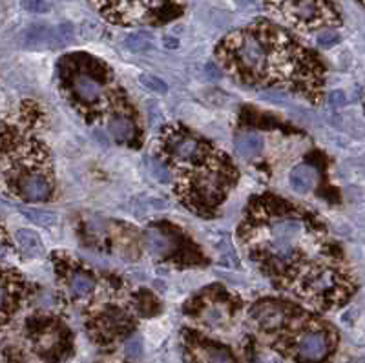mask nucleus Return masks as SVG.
Wrapping results in <instances>:
<instances>
[{"label": "nucleus", "instance_id": "obj_1", "mask_svg": "<svg viewBox=\"0 0 365 363\" xmlns=\"http://www.w3.org/2000/svg\"><path fill=\"white\" fill-rule=\"evenodd\" d=\"M239 241L270 283L294 298L318 268L342 258L316 219L276 196H257L250 201Z\"/></svg>", "mask_w": 365, "mask_h": 363}, {"label": "nucleus", "instance_id": "obj_2", "mask_svg": "<svg viewBox=\"0 0 365 363\" xmlns=\"http://www.w3.org/2000/svg\"><path fill=\"white\" fill-rule=\"evenodd\" d=\"M216 59L245 86L279 88L318 105L325 90V68L278 22L256 20L223 37Z\"/></svg>", "mask_w": 365, "mask_h": 363}, {"label": "nucleus", "instance_id": "obj_3", "mask_svg": "<svg viewBox=\"0 0 365 363\" xmlns=\"http://www.w3.org/2000/svg\"><path fill=\"white\" fill-rule=\"evenodd\" d=\"M157 157L174 175V190L188 210L218 214L238 183V170L225 152L181 124H168L157 141Z\"/></svg>", "mask_w": 365, "mask_h": 363}, {"label": "nucleus", "instance_id": "obj_4", "mask_svg": "<svg viewBox=\"0 0 365 363\" xmlns=\"http://www.w3.org/2000/svg\"><path fill=\"white\" fill-rule=\"evenodd\" d=\"M59 84L66 101L88 123L108 121L113 114L132 109L122 88L115 83L113 71L91 55H66L59 64Z\"/></svg>", "mask_w": 365, "mask_h": 363}, {"label": "nucleus", "instance_id": "obj_5", "mask_svg": "<svg viewBox=\"0 0 365 363\" xmlns=\"http://www.w3.org/2000/svg\"><path fill=\"white\" fill-rule=\"evenodd\" d=\"M276 334V347L298 363H325L336 343L335 331L300 307L292 305Z\"/></svg>", "mask_w": 365, "mask_h": 363}, {"label": "nucleus", "instance_id": "obj_6", "mask_svg": "<svg viewBox=\"0 0 365 363\" xmlns=\"http://www.w3.org/2000/svg\"><path fill=\"white\" fill-rule=\"evenodd\" d=\"M279 26L298 33H323L342 26V9L336 0H261Z\"/></svg>", "mask_w": 365, "mask_h": 363}, {"label": "nucleus", "instance_id": "obj_7", "mask_svg": "<svg viewBox=\"0 0 365 363\" xmlns=\"http://www.w3.org/2000/svg\"><path fill=\"white\" fill-rule=\"evenodd\" d=\"M105 20L117 26H135L152 17L168 0H88Z\"/></svg>", "mask_w": 365, "mask_h": 363}, {"label": "nucleus", "instance_id": "obj_8", "mask_svg": "<svg viewBox=\"0 0 365 363\" xmlns=\"http://www.w3.org/2000/svg\"><path fill=\"white\" fill-rule=\"evenodd\" d=\"M236 302L238 298L231 296V292L221 289H210V292H199L197 298L192 299L188 309L185 307V312L197 318L204 327L221 328L231 321Z\"/></svg>", "mask_w": 365, "mask_h": 363}, {"label": "nucleus", "instance_id": "obj_9", "mask_svg": "<svg viewBox=\"0 0 365 363\" xmlns=\"http://www.w3.org/2000/svg\"><path fill=\"white\" fill-rule=\"evenodd\" d=\"M59 268V276H61L62 283H64L66 294L70 296L74 302H88L95 294H99V283H97L95 276L88 272L86 268L81 267L79 263H75L71 258H66L64 261H59L57 265Z\"/></svg>", "mask_w": 365, "mask_h": 363}, {"label": "nucleus", "instance_id": "obj_10", "mask_svg": "<svg viewBox=\"0 0 365 363\" xmlns=\"http://www.w3.org/2000/svg\"><path fill=\"white\" fill-rule=\"evenodd\" d=\"M132 316L121 307L105 305L90 321V333L97 342H113L132 328Z\"/></svg>", "mask_w": 365, "mask_h": 363}, {"label": "nucleus", "instance_id": "obj_11", "mask_svg": "<svg viewBox=\"0 0 365 363\" xmlns=\"http://www.w3.org/2000/svg\"><path fill=\"white\" fill-rule=\"evenodd\" d=\"M182 342H185V350L192 363H238L228 347L212 342L207 336L185 331Z\"/></svg>", "mask_w": 365, "mask_h": 363}, {"label": "nucleus", "instance_id": "obj_12", "mask_svg": "<svg viewBox=\"0 0 365 363\" xmlns=\"http://www.w3.org/2000/svg\"><path fill=\"white\" fill-rule=\"evenodd\" d=\"M291 309V303L279 302V299H261L250 309V318L261 331L274 333L287 320Z\"/></svg>", "mask_w": 365, "mask_h": 363}, {"label": "nucleus", "instance_id": "obj_13", "mask_svg": "<svg viewBox=\"0 0 365 363\" xmlns=\"http://www.w3.org/2000/svg\"><path fill=\"white\" fill-rule=\"evenodd\" d=\"M106 130H108L110 136L119 145L135 146L137 145V139H139V128H137V121H135V115L132 109L119 112V114H113L112 117H108Z\"/></svg>", "mask_w": 365, "mask_h": 363}, {"label": "nucleus", "instance_id": "obj_14", "mask_svg": "<svg viewBox=\"0 0 365 363\" xmlns=\"http://www.w3.org/2000/svg\"><path fill=\"white\" fill-rule=\"evenodd\" d=\"M234 148L238 155L245 161H254L263 152V137L256 131H243L234 139Z\"/></svg>", "mask_w": 365, "mask_h": 363}, {"label": "nucleus", "instance_id": "obj_15", "mask_svg": "<svg viewBox=\"0 0 365 363\" xmlns=\"http://www.w3.org/2000/svg\"><path fill=\"white\" fill-rule=\"evenodd\" d=\"M289 183H291L294 192L309 194L318 183V172L311 165H298V167L292 168L291 175H289Z\"/></svg>", "mask_w": 365, "mask_h": 363}, {"label": "nucleus", "instance_id": "obj_16", "mask_svg": "<svg viewBox=\"0 0 365 363\" xmlns=\"http://www.w3.org/2000/svg\"><path fill=\"white\" fill-rule=\"evenodd\" d=\"M15 241H17L18 249L24 252L30 258H40L44 254V245L40 241V236L35 230H30V228H21L15 234Z\"/></svg>", "mask_w": 365, "mask_h": 363}, {"label": "nucleus", "instance_id": "obj_17", "mask_svg": "<svg viewBox=\"0 0 365 363\" xmlns=\"http://www.w3.org/2000/svg\"><path fill=\"white\" fill-rule=\"evenodd\" d=\"M22 215L30 219V221H33V223L40 225V227H53L59 221V215L55 212L40 210V208H24Z\"/></svg>", "mask_w": 365, "mask_h": 363}, {"label": "nucleus", "instance_id": "obj_18", "mask_svg": "<svg viewBox=\"0 0 365 363\" xmlns=\"http://www.w3.org/2000/svg\"><path fill=\"white\" fill-rule=\"evenodd\" d=\"M139 83L143 88H146V90H150L153 93H159V95H166V92H168V84L163 79H159V77H156V75H139Z\"/></svg>", "mask_w": 365, "mask_h": 363}, {"label": "nucleus", "instance_id": "obj_19", "mask_svg": "<svg viewBox=\"0 0 365 363\" xmlns=\"http://www.w3.org/2000/svg\"><path fill=\"white\" fill-rule=\"evenodd\" d=\"M48 40V31L44 26H33L26 31V44L28 46H37L40 42Z\"/></svg>", "mask_w": 365, "mask_h": 363}, {"label": "nucleus", "instance_id": "obj_20", "mask_svg": "<svg viewBox=\"0 0 365 363\" xmlns=\"http://www.w3.org/2000/svg\"><path fill=\"white\" fill-rule=\"evenodd\" d=\"M150 172H152V175L159 181V183H170V181H172V175H170L168 168H166L159 159L150 162Z\"/></svg>", "mask_w": 365, "mask_h": 363}, {"label": "nucleus", "instance_id": "obj_21", "mask_svg": "<svg viewBox=\"0 0 365 363\" xmlns=\"http://www.w3.org/2000/svg\"><path fill=\"white\" fill-rule=\"evenodd\" d=\"M124 352L130 359H137L141 355H143V343H141L139 338H132L128 340L127 345H124Z\"/></svg>", "mask_w": 365, "mask_h": 363}, {"label": "nucleus", "instance_id": "obj_22", "mask_svg": "<svg viewBox=\"0 0 365 363\" xmlns=\"http://www.w3.org/2000/svg\"><path fill=\"white\" fill-rule=\"evenodd\" d=\"M24 8L31 13H46V11H50L46 0H24Z\"/></svg>", "mask_w": 365, "mask_h": 363}, {"label": "nucleus", "instance_id": "obj_23", "mask_svg": "<svg viewBox=\"0 0 365 363\" xmlns=\"http://www.w3.org/2000/svg\"><path fill=\"white\" fill-rule=\"evenodd\" d=\"M338 40H340V37H338V33H336L335 30L323 31V33H320V35H318V44H320V46H323V48L335 46Z\"/></svg>", "mask_w": 365, "mask_h": 363}, {"label": "nucleus", "instance_id": "obj_24", "mask_svg": "<svg viewBox=\"0 0 365 363\" xmlns=\"http://www.w3.org/2000/svg\"><path fill=\"white\" fill-rule=\"evenodd\" d=\"M127 44L132 52H141V49H144L148 46L146 39L143 35H130L127 39Z\"/></svg>", "mask_w": 365, "mask_h": 363}, {"label": "nucleus", "instance_id": "obj_25", "mask_svg": "<svg viewBox=\"0 0 365 363\" xmlns=\"http://www.w3.org/2000/svg\"><path fill=\"white\" fill-rule=\"evenodd\" d=\"M9 302H11V299H9V290L6 289L4 285H0V312L4 311V309H8Z\"/></svg>", "mask_w": 365, "mask_h": 363}, {"label": "nucleus", "instance_id": "obj_26", "mask_svg": "<svg viewBox=\"0 0 365 363\" xmlns=\"http://www.w3.org/2000/svg\"><path fill=\"white\" fill-rule=\"evenodd\" d=\"M6 256H8V249H6L4 245H0V261L6 259Z\"/></svg>", "mask_w": 365, "mask_h": 363}, {"label": "nucleus", "instance_id": "obj_27", "mask_svg": "<svg viewBox=\"0 0 365 363\" xmlns=\"http://www.w3.org/2000/svg\"><path fill=\"white\" fill-rule=\"evenodd\" d=\"M360 2H361V4H364V6H365V0H360Z\"/></svg>", "mask_w": 365, "mask_h": 363}]
</instances>
